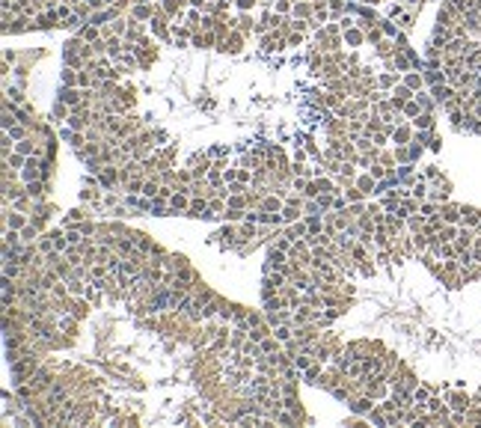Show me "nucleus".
Here are the masks:
<instances>
[{
  "label": "nucleus",
  "mask_w": 481,
  "mask_h": 428,
  "mask_svg": "<svg viewBox=\"0 0 481 428\" xmlns=\"http://www.w3.org/2000/svg\"><path fill=\"white\" fill-rule=\"evenodd\" d=\"M244 39H247V36L240 33V30H232V33H229L223 42H217L214 48H217L220 54H240V48H244Z\"/></svg>",
  "instance_id": "nucleus-1"
},
{
  "label": "nucleus",
  "mask_w": 481,
  "mask_h": 428,
  "mask_svg": "<svg viewBox=\"0 0 481 428\" xmlns=\"http://www.w3.org/2000/svg\"><path fill=\"white\" fill-rule=\"evenodd\" d=\"M342 33H345V42H348L351 48H360V45L365 42V30H362V27H357V24H351V27H345Z\"/></svg>",
  "instance_id": "nucleus-2"
},
{
  "label": "nucleus",
  "mask_w": 481,
  "mask_h": 428,
  "mask_svg": "<svg viewBox=\"0 0 481 428\" xmlns=\"http://www.w3.org/2000/svg\"><path fill=\"white\" fill-rule=\"evenodd\" d=\"M460 220H463V226H481V211L478 208H472V205H460Z\"/></svg>",
  "instance_id": "nucleus-3"
},
{
  "label": "nucleus",
  "mask_w": 481,
  "mask_h": 428,
  "mask_svg": "<svg viewBox=\"0 0 481 428\" xmlns=\"http://www.w3.org/2000/svg\"><path fill=\"white\" fill-rule=\"evenodd\" d=\"M312 9H315V24H324L330 18V0H312Z\"/></svg>",
  "instance_id": "nucleus-4"
},
{
  "label": "nucleus",
  "mask_w": 481,
  "mask_h": 428,
  "mask_svg": "<svg viewBox=\"0 0 481 428\" xmlns=\"http://www.w3.org/2000/svg\"><path fill=\"white\" fill-rule=\"evenodd\" d=\"M449 407H454V410H469V407H472V398H469L466 393H449Z\"/></svg>",
  "instance_id": "nucleus-5"
},
{
  "label": "nucleus",
  "mask_w": 481,
  "mask_h": 428,
  "mask_svg": "<svg viewBox=\"0 0 481 428\" xmlns=\"http://www.w3.org/2000/svg\"><path fill=\"white\" fill-rule=\"evenodd\" d=\"M392 140H395V146H404V143H410V140H413L410 125H395V128H392Z\"/></svg>",
  "instance_id": "nucleus-6"
},
{
  "label": "nucleus",
  "mask_w": 481,
  "mask_h": 428,
  "mask_svg": "<svg viewBox=\"0 0 481 428\" xmlns=\"http://www.w3.org/2000/svg\"><path fill=\"white\" fill-rule=\"evenodd\" d=\"M160 6H164V12H167L170 18H179L181 9L187 6V0H160Z\"/></svg>",
  "instance_id": "nucleus-7"
},
{
  "label": "nucleus",
  "mask_w": 481,
  "mask_h": 428,
  "mask_svg": "<svg viewBox=\"0 0 481 428\" xmlns=\"http://www.w3.org/2000/svg\"><path fill=\"white\" fill-rule=\"evenodd\" d=\"M404 83H407L413 93H419V90L425 87V74H422V71H404Z\"/></svg>",
  "instance_id": "nucleus-8"
},
{
  "label": "nucleus",
  "mask_w": 481,
  "mask_h": 428,
  "mask_svg": "<svg viewBox=\"0 0 481 428\" xmlns=\"http://www.w3.org/2000/svg\"><path fill=\"white\" fill-rule=\"evenodd\" d=\"M235 30H240L244 36H253V33H256V21H253L247 12H244V15H240V18L235 21Z\"/></svg>",
  "instance_id": "nucleus-9"
},
{
  "label": "nucleus",
  "mask_w": 481,
  "mask_h": 428,
  "mask_svg": "<svg viewBox=\"0 0 481 428\" xmlns=\"http://www.w3.org/2000/svg\"><path fill=\"white\" fill-rule=\"evenodd\" d=\"M377 87L386 93V90H395L398 87V71H386V74H380L377 77Z\"/></svg>",
  "instance_id": "nucleus-10"
},
{
  "label": "nucleus",
  "mask_w": 481,
  "mask_h": 428,
  "mask_svg": "<svg viewBox=\"0 0 481 428\" xmlns=\"http://www.w3.org/2000/svg\"><path fill=\"white\" fill-rule=\"evenodd\" d=\"M413 125L422 128V131H434V113H431V110H422V113L413 119Z\"/></svg>",
  "instance_id": "nucleus-11"
},
{
  "label": "nucleus",
  "mask_w": 481,
  "mask_h": 428,
  "mask_svg": "<svg viewBox=\"0 0 481 428\" xmlns=\"http://www.w3.org/2000/svg\"><path fill=\"white\" fill-rule=\"evenodd\" d=\"M440 214H443L446 223H457V220H460V205H451V202H449V205L440 208Z\"/></svg>",
  "instance_id": "nucleus-12"
},
{
  "label": "nucleus",
  "mask_w": 481,
  "mask_h": 428,
  "mask_svg": "<svg viewBox=\"0 0 481 428\" xmlns=\"http://www.w3.org/2000/svg\"><path fill=\"white\" fill-rule=\"evenodd\" d=\"M351 410H357V413H365V410H374V398L365 393V398H354L351 401Z\"/></svg>",
  "instance_id": "nucleus-13"
},
{
  "label": "nucleus",
  "mask_w": 481,
  "mask_h": 428,
  "mask_svg": "<svg viewBox=\"0 0 481 428\" xmlns=\"http://www.w3.org/2000/svg\"><path fill=\"white\" fill-rule=\"evenodd\" d=\"M68 309H71V315H74V318H84V315H90V303H87V300H68Z\"/></svg>",
  "instance_id": "nucleus-14"
},
{
  "label": "nucleus",
  "mask_w": 481,
  "mask_h": 428,
  "mask_svg": "<svg viewBox=\"0 0 481 428\" xmlns=\"http://www.w3.org/2000/svg\"><path fill=\"white\" fill-rule=\"evenodd\" d=\"M116 176H119V173H116L113 164L104 166V169H101V185H104V188H113V185H116Z\"/></svg>",
  "instance_id": "nucleus-15"
},
{
  "label": "nucleus",
  "mask_w": 481,
  "mask_h": 428,
  "mask_svg": "<svg viewBox=\"0 0 481 428\" xmlns=\"http://www.w3.org/2000/svg\"><path fill=\"white\" fill-rule=\"evenodd\" d=\"M60 77H62V87H77V68H71V66H65Z\"/></svg>",
  "instance_id": "nucleus-16"
},
{
  "label": "nucleus",
  "mask_w": 481,
  "mask_h": 428,
  "mask_svg": "<svg viewBox=\"0 0 481 428\" xmlns=\"http://www.w3.org/2000/svg\"><path fill=\"white\" fill-rule=\"evenodd\" d=\"M419 113H422V104H419L416 99H410V101L404 104V110H401V116H410V119H416Z\"/></svg>",
  "instance_id": "nucleus-17"
},
{
  "label": "nucleus",
  "mask_w": 481,
  "mask_h": 428,
  "mask_svg": "<svg viewBox=\"0 0 481 428\" xmlns=\"http://www.w3.org/2000/svg\"><path fill=\"white\" fill-rule=\"evenodd\" d=\"M259 348H262V354H276V351H279V339H271V336H268V339H262Z\"/></svg>",
  "instance_id": "nucleus-18"
},
{
  "label": "nucleus",
  "mask_w": 481,
  "mask_h": 428,
  "mask_svg": "<svg viewBox=\"0 0 481 428\" xmlns=\"http://www.w3.org/2000/svg\"><path fill=\"white\" fill-rule=\"evenodd\" d=\"M357 188H360L362 194H374V191H377V185H374V179H371V176H362V179L357 182Z\"/></svg>",
  "instance_id": "nucleus-19"
},
{
  "label": "nucleus",
  "mask_w": 481,
  "mask_h": 428,
  "mask_svg": "<svg viewBox=\"0 0 481 428\" xmlns=\"http://www.w3.org/2000/svg\"><path fill=\"white\" fill-rule=\"evenodd\" d=\"M6 223H9L12 229H24V226H27V220H24L21 214H6Z\"/></svg>",
  "instance_id": "nucleus-20"
},
{
  "label": "nucleus",
  "mask_w": 481,
  "mask_h": 428,
  "mask_svg": "<svg viewBox=\"0 0 481 428\" xmlns=\"http://www.w3.org/2000/svg\"><path fill=\"white\" fill-rule=\"evenodd\" d=\"M431 413H446V404L440 401V398H428V404H425Z\"/></svg>",
  "instance_id": "nucleus-21"
},
{
  "label": "nucleus",
  "mask_w": 481,
  "mask_h": 428,
  "mask_svg": "<svg viewBox=\"0 0 481 428\" xmlns=\"http://www.w3.org/2000/svg\"><path fill=\"white\" fill-rule=\"evenodd\" d=\"M235 3H238V9H240V12H250V9L259 3V0H235Z\"/></svg>",
  "instance_id": "nucleus-22"
},
{
  "label": "nucleus",
  "mask_w": 481,
  "mask_h": 428,
  "mask_svg": "<svg viewBox=\"0 0 481 428\" xmlns=\"http://www.w3.org/2000/svg\"><path fill=\"white\" fill-rule=\"evenodd\" d=\"M68 292L71 295H80V292H84V283H80V280H68Z\"/></svg>",
  "instance_id": "nucleus-23"
},
{
  "label": "nucleus",
  "mask_w": 481,
  "mask_h": 428,
  "mask_svg": "<svg viewBox=\"0 0 481 428\" xmlns=\"http://www.w3.org/2000/svg\"><path fill=\"white\" fill-rule=\"evenodd\" d=\"M262 208H265V211H279V199H273V197H271V199H265V205H262Z\"/></svg>",
  "instance_id": "nucleus-24"
},
{
  "label": "nucleus",
  "mask_w": 481,
  "mask_h": 428,
  "mask_svg": "<svg viewBox=\"0 0 481 428\" xmlns=\"http://www.w3.org/2000/svg\"><path fill=\"white\" fill-rule=\"evenodd\" d=\"M276 339H279V342H288V339H291V330H288V327L282 324V327L276 330Z\"/></svg>",
  "instance_id": "nucleus-25"
},
{
  "label": "nucleus",
  "mask_w": 481,
  "mask_h": 428,
  "mask_svg": "<svg viewBox=\"0 0 481 428\" xmlns=\"http://www.w3.org/2000/svg\"><path fill=\"white\" fill-rule=\"evenodd\" d=\"M294 366H297V369H309V357H300V354H297V357H294Z\"/></svg>",
  "instance_id": "nucleus-26"
},
{
  "label": "nucleus",
  "mask_w": 481,
  "mask_h": 428,
  "mask_svg": "<svg viewBox=\"0 0 481 428\" xmlns=\"http://www.w3.org/2000/svg\"><path fill=\"white\" fill-rule=\"evenodd\" d=\"M95 197H98L95 191H80V199H95Z\"/></svg>",
  "instance_id": "nucleus-27"
},
{
  "label": "nucleus",
  "mask_w": 481,
  "mask_h": 428,
  "mask_svg": "<svg viewBox=\"0 0 481 428\" xmlns=\"http://www.w3.org/2000/svg\"><path fill=\"white\" fill-rule=\"evenodd\" d=\"M205 3H208V0H190V6H193V9H205Z\"/></svg>",
  "instance_id": "nucleus-28"
},
{
  "label": "nucleus",
  "mask_w": 481,
  "mask_h": 428,
  "mask_svg": "<svg viewBox=\"0 0 481 428\" xmlns=\"http://www.w3.org/2000/svg\"><path fill=\"white\" fill-rule=\"evenodd\" d=\"M259 3H262V6H271V3H273V0H259Z\"/></svg>",
  "instance_id": "nucleus-29"
}]
</instances>
